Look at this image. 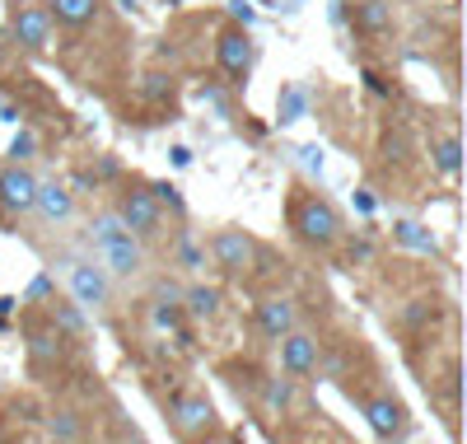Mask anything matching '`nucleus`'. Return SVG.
Returning <instances> with one entry per match:
<instances>
[{"label": "nucleus", "mask_w": 467, "mask_h": 444, "mask_svg": "<svg viewBox=\"0 0 467 444\" xmlns=\"http://www.w3.org/2000/svg\"><path fill=\"white\" fill-rule=\"evenodd\" d=\"M431 154H435V169H440L444 178H453V174H458V154H462V145H458V136H453V132H444V136L431 145Z\"/></svg>", "instance_id": "nucleus-20"}, {"label": "nucleus", "mask_w": 467, "mask_h": 444, "mask_svg": "<svg viewBox=\"0 0 467 444\" xmlns=\"http://www.w3.org/2000/svg\"><path fill=\"white\" fill-rule=\"evenodd\" d=\"M365 421H369V430H374L383 444H398V439H407V430H411V412H407V402H402L393 388H379L374 397H365Z\"/></svg>", "instance_id": "nucleus-7"}, {"label": "nucleus", "mask_w": 467, "mask_h": 444, "mask_svg": "<svg viewBox=\"0 0 467 444\" xmlns=\"http://www.w3.org/2000/svg\"><path fill=\"white\" fill-rule=\"evenodd\" d=\"M253 318H257V333H262L266 342H281L285 333L299 328V304H295L290 295H262Z\"/></svg>", "instance_id": "nucleus-12"}, {"label": "nucleus", "mask_w": 467, "mask_h": 444, "mask_svg": "<svg viewBox=\"0 0 467 444\" xmlns=\"http://www.w3.org/2000/svg\"><path fill=\"white\" fill-rule=\"evenodd\" d=\"M47 435H52V444H80L85 439V417L75 412V407H52Z\"/></svg>", "instance_id": "nucleus-18"}, {"label": "nucleus", "mask_w": 467, "mask_h": 444, "mask_svg": "<svg viewBox=\"0 0 467 444\" xmlns=\"http://www.w3.org/2000/svg\"><path fill=\"white\" fill-rule=\"evenodd\" d=\"M28 150H33V136H19L15 141V159H28Z\"/></svg>", "instance_id": "nucleus-22"}, {"label": "nucleus", "mask_w": 467, "mask_h": 444, "mask_svg": "<svg viewBox=\"0 0 467 444\" xmlns=\"http://www.w3.org/2000/svg\"><path fill=\"white\" fill-rule=\"evenodd\" d=\"M262 407L271 412V417H285L290 407H295V379L285 375H276V379H262Z\"/></svg>", "instance_id": "nucleus-19"}, {"label": "nucleus", "mask_w": 467, "mask_h": 444, "mask_svg": "<svg viewBox=\"0 0 467 444\" xmlns=\"http://www.w3.org/2000/svg\"><path fill=\"white\" fill-rule=\"evenodd\" d=\"M47 318L57 322V328L70 337V342H80L85 333H89V318H85V309L75 304L70 295H61V300H52V309H47Z\"/></svg>", "instance_id": "nucleus-17"}, {"label": "nucleus", "mask_w": 467, "mask_h": 444, "mask_svg": "<svg viewBox=\"0 0 467 444\" xmlns=\"http://www.w3.org/2000/svg\"><path fill=\"white\" fill-rule=\"evenodd\" d=\"M290 229H295V238H299L304 248H318V253L337 248L341 234H346L341 211L332 206L327 196H318V192H299L290 201Z\"/></svg>", "instance_id": "nucleus-1"}, {"label": "nucleus", "mask_w": 467, "mask_h": 444, "mask_svg": "<svg viewBox=\"0 0 467 444\" xmlns=\"http://www.w3.org/2000/svg\"><path fill=\"white\" fill-rule=\"evenodd\" d=\"M94 253H99V267H103L112 280H131V276L145 271V244H140L136 234H127V229L99 238Z\"/></svg>", "instance_id": "nucleus-9"}, {"label": "nucleus", "mask_w": 467, "mask_h": 444, "mask_svg": "<svg viewBox=\"0 0 467 444\" xmlns=\"http://www.w3.org/2000/svg\"><path fill=\"white\" fill-rule=\"evenodd\" d=\"M350 28H356L360 37H388L398 28L393 0H356V5H350Z\"/></svg>", "instance_id": "nucleus-14"}, {"label": "nucleus", "mask_w": 467, "mask_h": 444, "mask_svg": "<svg viewBox=\"0 0 467 444\" xmlns=\"http://www.w3.org/2000/svg\"><path fill=\"white\" fill-rule=\"evenodd\" d=\"M5 57H10V37L0 33V66H5Z\"/></svg>", "instance_id": "nucleus-23"}, {"label": "nucleus", "mask_w": 467, "mask_h": 444, "mask_svg": "<svg viewBox=\"0 0 467 444\" xmlns=\"http://www.w3.org/2000/svg\"><path fill=\"white\" fill-rule=\"evenodd\" d=\"M47 5V15H52V24L57 28H85V24H94L99 19V5L103 0H43Z\"/></svg>", "instance_id": "nucleus-16"}, {"label": "nucleus", "mask_w": 467, "mask_h": 444, "mask_svg": "<svg viewBox=\"0 0 467 444\" xmlns=\"http://www.w3.org/2000/svg\"><path fill=\"white\" fill-rule=\"evenodd\" d=\"M215 304H220V295H215L211 286H187V291H182V309H187L192 318H211Z\"/></svg>", "instance_id": "nucleus-21"}, {"label": "nucleus", "mask_w": 467, "mask_h": 444, "mask_svg": "<svg viewBox=\"0 0 467 444\" xmlns=\"http://www.w3.org/2000/svg\"><path fill=\"white\" fill-rule=\"evenodd\" d=\"M33 192H37V178L19 164V159L0 169V211L5 216H28L33 211Z\"/></svg>", "instance_id": "nucleus-13"}, {"label": "nucleus", "mask_w": 467, "mask_h": 444, "mask_svg": "<svg viewBox=\"0 0 467 444\" xmlns=\"http://www.w3.org/2000/svg\"><path fill=\"white\" fill-rule=\"evenodd\" d=\"M112 211H117V220H122L140 238V244H154V238L164 234V206L154 201L150 183H127L122 192H117Z\"/></svg>", "instance_id": "nucleus-2"}, {"label": "nucleus", "mask_w": 467, "mask_h": 444, "mask_svg": "<svg viewBox=\"0 0 467 444\" xmlns=\"http://www.w3.org/2000/svg\"><path fill=\"white\" fill-rule=\"evenodd\" d=\"M253 61H257L253 33H248L244 24H220V33H215V66H220V75L229 79L234 90H239V85H248Z\"/></svg>", "instance_id": "nucleus-4"}, {"label": "nucleus", "mask_w": 467, "mask_h": 444, "mask_svg": "<svg viewBox=\"0 0 467 444\" xmlns=\"http://www.w3.org/2000/svg\"><path fill=\"white\" fill-rule=\"evenodd\" d=\"M70 300L85 313H99L112 304V276L99 267V258H80L70 262Z\"/></svg>", "instance_id": "nucleus-10"}, {"label": "nucleus", "mask_w": 467, "mask_h": 444, "mask_svg": "<svg viewBox=\"0 0 467 444\" xmlns=\"http://www.w3.org/2000/svg\"><path fill=\"white\" fill-rule=\"evenodd\" d=\"M169 421H173V435L187 439V444H202L220 421H215V402L206 393H182L173 397V407H169Z\"/></svg>", "instance_id": "nucleus-8"}, {"label": "nucleus", "mask_w": 467, "mask_h": 444, "mask_svg": "<svg viewBox=\"0 0 467 444\" xmlns=\"http://www.w3.org/2000/svg\"><path fill=\"white\" fill-rule=\"evenodd\" d=\"M10 43L28 57H47L52 52V37H57V24L47 15V5H37V0H15L10 5Z\"/></svg>", "instance_id": "nucleus-3"}, {"label": "nucleus", "mask_w": 467, "mask_h": 444, "mask_svg": "<svg viewBox=\"0 0 467 444\" xmlns=\"http://www.w3.org/2000/svg\"><path fill=\"white\" fill-rule=\"evenodd\" d=\"M262 5H271V0H262Z\"/></svg>", "instance_id": "nucleus-24"}, {"label": "nucleus", "mask_w": 467, "mask_h": 444, "mask_svg": "<svg viewBox=\"0 0 467 444\" xmlns=\"http://www.w3.org/2000/svg\"><path fill=\"white\" fill-rule=\"evenodd\" d=\"M24 346H28L33 370H66V360H70V337L52 318H28L24 322Z\"/></svg>", "instance_id": "nucleus-5"}, {"label": "nucleus", "mask_w": 467, "mask_h": 444, "mask_svg": "<svg viewBox=\"0 0 467 444\" xmlns=\"http://www.w3.org/2000/svg\"><path fill=\"white\" fill-rule=\"evenodd\" d=\"M281 370L295 379V384H304V379H318L323 375V342L314 337V333H285L281 342Z\"/></svg>", "instance_id": "nucleus-11"}, {"label": "nucleus", "mask_w": 467, "mask_h": 444, "mask_svg": "<svg viewBox=\"0 0 467 444\" xmlns=\"http://www.w3.org/2000/svg\"><path fill=\"white\" fill-rule=\"evenodd\" d=\"M28 216L47 220V225H66V220L75 216V196H70L61 183H37V192H33V211H28Z\"/></svg>", "instance_id": "nucleus-15"}, {"label": "nucleus", "mask_w": 467, "mask_h": 444, "mask_svg": "<svg viewBox=\"0 0 467 444\" xmlns=\"http://www.w3.org/2000/svg\"><path fill=\"white\" fill-rule=\"evenodd\" d=\"M211 258L224 276H248L253 262H257V238L239 225H224V229L211 234Z\"/></svg>", "instance_id": "nucleus-6"}]
</instances>
